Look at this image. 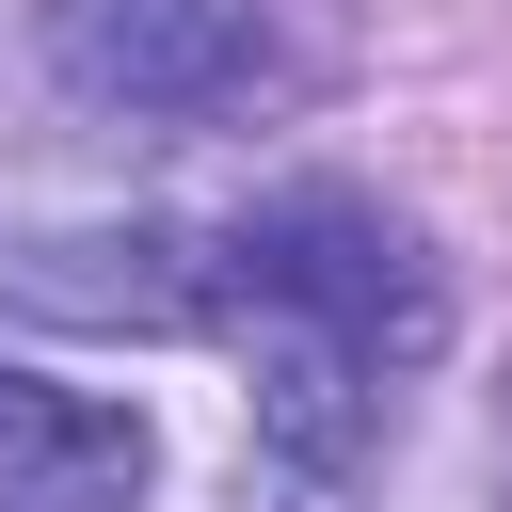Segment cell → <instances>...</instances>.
<instances>
[{"label": "cell", "instance_id": "obj_6", "mask_svg": "<svg viewBox=\"0 0 512 512\" xmlns=\"http://www.w3.org/2000/svg\"><path fill=\"white\" fill-rule=\"evenodd\" d=\"M0 512H112V496H64V480H0Z\"/></svg>", "mask_w": 512, "mask_h": 512}, {"label": "cell", "instance_id": "obj_5", "mask_svg": "<svg viewBox=\"0 0 512 512\" xmlns=\"http://www.w3.org/2000/svg\"><path fill=\"white\" fill-rule=\"evenodd\" d=\"M240 512H352V480H336V464H288V448H256V464H240Z\"/></svg>", "mask_w": 512, "mask_h": 512}, {"label": "cell", "instance_id": "obj_1", "mask_svg": "<svg viewBox=\"0 0 512 512\" xmlns=\"http://www.w3.org/2000/svg\"><path fill=\"white\" fill-rule=\"evenodd\" d=\"M224 320H288V336H336L352 368H432L448 336V272L416 256L400 208L368 192H272L240 240H224Z\"/></svg>", "mask_w": 512, "mask_h": 512}, {"label": "cell", "instance_id": "obj_2", "mask_svg": "<svg viewBox=\"0 0 512 512\" xmlns=\"http://www.w3.org/2000/svg\"><path fill=\"white\" fill-rule=\"evenodd\" d=\"M48 64L144 128H224V112L304 80L288 0H48Z\"/></svg>", "mask_w": 512, "mask_h": 512}, {"label": "cell", "instance_id": "obj_4", "mask_svg": "<svg viewBox=\"0 0 512 512\" xmlns=\"http://www.w3.org/2000/svg\"><path fill=\"white\" fill-rule=\"evenodd\" d=\"M0 480H64V496H128V480H144V416H128V400H64V384L0 368Z\"/></svg>", "mask_w": 512, "mask_h": 512}, {"label": "cell", "instance_id": "obj_3", "mask_svg": "<svg viewBox=\"0 0 512 512\" xmlns=\"http://www.w3.org/2000/svg\"><path fill=\"white\" fill-rule=\"evenodd\" d=\"M0 304L32 320H144V336H192L224 320V256L192 224H48V240H0Z\"/></svg>", "mask_w": 512, "mask_h": 512}]
</instances>
